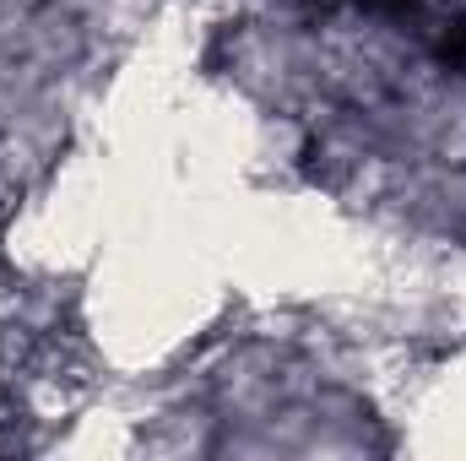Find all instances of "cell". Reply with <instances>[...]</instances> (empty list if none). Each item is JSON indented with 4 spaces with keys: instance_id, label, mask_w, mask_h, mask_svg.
Instances as JSON below:
<instances>
[{
    "instance_id": "6da1fadb",
    "label": "cell",
    "mask_w": 466,
    "mask_h": 461,
    "mask_svg": "<svg viewBox=\"0 0 466 461\" xmlns=\"http://www.w3.org/2000/svg\"><path fill=\"white\" fill-rule=\"evenodd\" d=\"M352 5H369V11H390V5H412V0H352Z\"/></svg>"
}]
</instances>
